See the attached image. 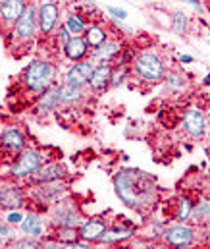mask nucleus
<instances>
[{
  "instance_id": "obj_1",
  "label": "nucleus",
  "mask_w": 210,
  "mask_h": 249,
  "mask_svg": "<svg viewBox=\"0 0 210 249\" xmlns=\"http://www.w3.org/2000/svg\"><path fill=\"white\" fill-rule=\"evenodd\" d=\"M112 186L116 197L128 209L137 213H148L158 201V186L154 176L139 168H120L112 178Z\"/></svg>"
},
{
  "instance_id": "obj_2",
  "label": "nucleus",
  "mask_w": 210,
  "mask_h": 249,
  "mask_svg": "<svg viewBox=\"0 0 210 249\" xmlns=\"http://www.w3.org/2000/svg\"><path fill=\"white\" fill-rule=\"evenodd\" d=\"M56 73H58L56 64H52L47 58H37V60L27 64V68L23 70L21 81H23V85L29 93L39 97L50 85L56 83Z\"/></svg>"
},
{
  "instance_id": "obj_3",
  "label": "nucleus",
  "mask_w": 210,
  "mask_h": 249,
  "mask_svg": "<svg viewBox=\"0 0 210 249\" xmlns=\"http://www.w3.org/2000/svg\"><path fill=\"white\" fill-rule=\"evenodd\" d=\"M166 71H168L166 62L162 60V56L156 51H143L139 54H135V58L131 62V73L148 85L162 83Z\"/></svg>"
},
{
  "instance_id": "obj_4",
  "label": "nucleus",
  "mask_w": 210,
  "mask_h": 249,
  "mask_svg": "<svg viewBox=\"0 0 210 249\" xmlns=\"http://www.w3.org/2000/svg\"><path fill=\"white\" fill-rule=\"evenodd\" d=\"M199 236H201L199 226L176 220L174 224H166L162 242L172 248H191V246L199 244Z\"/></svg>"
},
{
  "instance_id": "obj_5",
  "label": "nucleus",
  "mask_w": 210,
  "mask_h": 249,
  "mask_svg": "<svg viewBox=\"0 0 210 249\" xmlns=\"http://www.w3.org/2000/svg\"><path fill=\"white\" fill-rule=\"evenodd\" d=\"M43 164V155L33 149V147H25L19 155H16V160L10 166L8 178L17 180V182H27Z\"/></svg>"
},
{
  "instance_id": "obj_6",
  "label": "nucleus",
  "mask_w": 210,
  "mask_h": 249,
  "mask_svg": "<svg viewBox=\"0 0 210 249\" xmlns=\"http://www.w3.org/2000/svg\"><path fill=\"white\" fill-rule=\"evenodd\" d=\"M48 211H50L48 222H50L52 230L54 228H79L81 222L85 220L81 211H79V207L73 201H70L68 197L62 199L60 203H56L54 207H50Z\"/></svg>"
},
{
  "instance_id": "obj_7",
  "label": "nucleus",
  "mask_w": 210,
  "mask_h": 249,
  "mask_svg": "<svg viewBox=\"0 0 210 249\" xmlns=\"http://www.w3.org/2000/svg\"><path fill=\"white\" fill-rule=\"evenodd\" d=\"M37 8H39L37 2H29L27 10L23 12V16L12 27V33H14V41L16 43L27 45V43H31L39 35V14H37Z\"/></svg>"
},
{
  "instance_id": "obj_8",
  "label": "nucleus",
  "mask_w": 210,
  "mask_h": 249,
  "mask_svg": "<svg viewBox=\"0 0 210 249\" xmlns=\"http://www.w3.org/2000/svg\"><path fill=\"white\" fill-rule=\"evenodd\" d=\"M37 14H39V35L48 39L52 35H56L58 27H60V2L56 0H43L37 2Z\"/></svg>"
},
{
  "instance_id": "obj_9",
  "label": "nucleus",
  "mask_w": 210,
  "mask_h": 249,
  "mask_svg": "<svg viewBox=\"0 0 210 249\" xmlns=\"http://www.w3.org/2000/svg\"><path fill=\"white\" fill-rule=\"evenodd\" d=\"M33 201L39 203L45 211L54 207L56 203H60L62 199L68 197V186L64 184V180L60 182H48V184H41V186L33 187V193H31Z\"/></svg>"
},
{
  "instance_id": "obj_10",
  "label": "nucleus",
  "mask_w": 210,
  "mask_h": 249,
  "mask_svg": "<svg viewBox=\"0 0 210 249\" xmlns=\"http://www.w3.org/2000/svg\"><path fill=\"white\" fill-rule=\"evenodd\" d=\"M27 205V193L17 184V180H4L0 182V209L2 211H16Z\"/></svg>"
},
{
  "instance_id": "obj_11",
  "label": "nucleus",
  "mask_w": 210,
  "mask_h": 249,
  "mask_svg": "<svg viewBox=\"0 0 210 249\" xmlns=\"http://www.w3.org/2000/svg\"><path fill=\"white\" fill-rule=\"evenodd\" d=\"M19 236H27V238H33V240H45L48 234V228H50V222L45 220L39 213H27L23 216V220L19 222Z\"/></svg>"
},
{
  "instance_id": "obj_12",
  "label": "nucleus",
  "mask_w": 210,
  "mask_h": 249,
  "mask_svg": "<svg viewBox=\"0 0 210 249\" xmlns=\"http://www.w3.org/2000/svg\"><path fill=\"white\" fill-rule=\"evenodd\" d=\"M183 131L191 137V139H205V133H207V116L203 112V108L199 107H189L183 114Z\"/></svg>"
},
{
  "instance_id": "obj_13",
  "label": "nucleus",
  "mask_w": 210,
  "mask_h": 249,
  "mask_svg": "<svg viewBox=\"0 0 210 249\" xmlns=\"http://www.w3.org/2000/svg\"><path fill=\"white\" fill-rule=\"evenodd\" d=\"M68 178V168L60 162H43L39 166V170L27 180V184L31 187L41 186V184H48V182H60Z\"/></svg>"
},
{
  "instance_id": "obj_14",
  "label": "nucleus",
  "mask_w": 210,
  "mask_h": 249,
  "mask_svg": "<svg viewBox=\"0 0 210 249\" xmlns=\"http://www.w3.org/2000/svg\"><path fill=\"white\" fill-rule=\"evenodd\" d=\"M62 107V97H60V83L50 85L45 93L39 95L37 103H35V114L41 118H47L50 114H54L58 108Z\"/></svg>"
},
{
  "instance_id": "obj_15",
  "label": "nucleus",
  "mask_w": 210,
  "mask_h": 249,
  "mask_svg": "<svg viewBox=\"0 0 210 249\" xmlns=\"http://www.w3.org/2000/svg\"><path fill=\"white\" fill-rule=\"evenodd\" d=\"M137 236V228L129 222L124 224H108L106 232L102 234V238L98 240L100 246H120V244H128Z\"/></svg>"
},
{
  "instance_id": "obj_16",
  "label": "nucleus",
  "mask_w": 210,
  "mask_h": 249,
  "mask_svg": "<svg viewBox=\"0 0 210 249\" xmlns=\"http://www.w3.org/2000/svg\"><path fill=\"white\" fill-rule=\"evenodd\" d=\"M27 147V137L17 125H8L0 133V149L8 155H19Z\"/></svg>"
},
{
  "instance_id": "obj_17",
  "label": "nucleus",
  "mask_w": 210,
  "mask_h": 249,
  "mask_svg": "<svg viewBox=\"0 0 210 249\" xmlns=\"http://www.w3.org/2000/svg\"><path fill=\"white\" fill-rule=\"evenodd\" d=\"M122 51H124V43L120 39L108 37L100 47L91 51V58L89 60L95 64H114Z\"/></svg>"
},
{
  "instance_id": "obj_18",
  "label": "nucleus",
  "mask_w": 210,
  "mask_h": 249,
  "mask_svg": "<svg viewBox=\"0 0 210 249\" xmlns=\"http://www.w3.org/2000/svg\"><path fill=\"white\" fill-rule=\"evenodd\" d=\"M29 0H0V23L8 29L16 25V21L27 10Z\"/></svg>"
},
{
  "instance_id": "obj_19",
  "label": "nucleus",
  "mask_w": 210,
  "mask_h": 249,
  "mask_svg": "<svg viewBox=\"0 0 210 249\" xmlns=\"http://www.w3.org/2000/svg\"><path fill=\"white\" fill-rule=\"evenodd\" d=\"M106 228H108V222L104 218H85L81 222V226L77 228L79 240L87 242L89 246L91 244H98V240L102 238V234L106 232Z\"/></svg>"
},
{
  "instance_id": "obj_20",
  "label": "nucleus",
  "mask_w": 210,
  "mask_h": 249,
  "mask_svg": "<svg viewBox=\"0 0 210 249\" xmlns=\"http://www.w3.org/2000/svg\"><path fill=\"white\" fill-rule=\"evenodd\" d=\"M93 70H95V62H91L89 58H87V60L73 62L70 68H68L66 75H64V81H66V83H71V85L87 87V85H89V79H91Z\"/></svg>"
},
{
  "instance_id": "obj_21",
  "label": "nucleus",
  "mask_w": 210,
  "mask_h": 249,
  "mask_svg": "<svg viewBox=\"0 0 210 249\" xmlns=\"http://www.w3.org/2000/svg\"><path fill=\"white\" fill-rule=\"evenodd\" d=\"M110 81H112V64H95V70L91 73L87 87L98 95L110 89Z\"/></svg>"
},
{
  "instance_id": "obj_22",
  "label": "nucleus",
  "mask_w": 210,
  "mask_h": 249,
  "mask_svg": "<svg viewBox=\"0 0 210 249\" xmlns=\"http://www.w3.org/2000/svg\"><path fill=\"white\" fill-rule=\"evenodd\" d=\"M60 97H62V107L73 108V107H79L81 103L87 101V91H85V87L62 81L60 83Z\"/></svg>"
},
{
  "instance_id": "obj_23",
  "label": "nucleus",
  "mask_w": 210,
  "mask_h": 249,
  "mask_svg": "<svg viewBox=\"0 0 210 249\" xmlns=\"http://www.w3.org/2000/svg\"><path fill=\"white\" fill-rule=\"evenodd\" d=\"M64 56L71 60V62H79V60H87L89 53H91V47L87 45L85 37H71V41L64 47Z\"/></svg>"
},
{
  "instance_id": "obj_24",
  "label": "nucleus",
  "mask_w": 210,
  "mask_h": 249,
  "mask_svg": "<svg viewBox=\"0 0 210 249\" xmlns=\"http://www.w3.org/2000/svg\"><path fill=\"white\" fill-rule=\"evenodd\" d=\"M83 37H85L87 45H89V47H91V51H93V49L100 47V45L110 37V31H108L102 23H95V21H91V23L87 25V29H85Z\"/></svg>"
},
{
  "instance_id": "obj_25",
  "label": "nucleus",
  "mask_w": 210,
  "mask_h": 249,
  "mask_svg": "<svg viewBox=\"0 0 210 249\" xmlns=\"http://www.w3.org/2000/svg\"><path fill=\"white\" fill-rule=\"evenodd\" d=\"M189 222H193V224L199 226V228L210 224V201L209 199H203V201H199V203L193 205V213H191V220H189Z\"/></svg>"
},
{
  "instance_id": "obj_26",
  "label": "nucleus",
  "mask_w": 210,
  "mask_h": 249,
  "mask_svg": "<svg viewBox=\"0 0 210 249\" xmlns=\"http://www.w3.org/2000/svg\"><path fill=\"white\" fill-rule=\"evenodd\" d=\"M64 25L68 27V31L71 33V37H81L87 29V19L79 14V12H70L66 18H64Z\"/></svg>"
},
{
  "instance_id": "obj_27",
  "label": "nucleus",
  "mask_w": 210,
  "mask_h": 249,
  "mask_svg": "<svg viewBox=\"0 0 210 249\" xmlns=\"http://www.w3.org/2000/svg\"><path fill=\"white\" fill-rule=\"evenodd\" d=\"M193 201L187 195H181L176 203V211H174V220L178 222H189L191 220V213H193Z\"/></svg>"
},
{
  "instance_id": "obj_28",
  "label": "nucleus",
  "mask_w": 210,
  "mask_h": 249,
  "mask_svg": "<svg viewBox=\"0 0 210 249\" xmlns=\"http://www.w3.org/2000/svg\"><path fill=\"white\" fill-rule=\"evenodd\" d=\"M162 83L166 85L168 91H172V93H179L181 89H185V85H187V77H185L181 71H176V70H174V71H166Z\"/></svg>"
},
{
  "instance_id": "obj_29",
  "label": "nucleus",
  "mask_w": 210,
  "mask_h": 249,
  "mask_svg": "<svg viewBox=\"0 0 210 249\" xmlns=\"http://www.w3.org/2000/svg\"><path fill=\"white\" fill-rule=\"evenodd\" d=\"M189 27H191V18L183 10H176L172 14V31L178 35H185L189 33Z\"/></svg>"
},
{
  "instance_id": "obj_30",
  "label": "nucleus",
  "mask_w": 210,
  "mask_h": 249,
  "mask_svg": "<svg viewBox=\"0 0 210 249\" xmlns=\"http://www.w3.org/2000/svg\"><path fill=\"white\" fill-rule=\"evenodd\" d=\"M50 236H54L64 248H71V246L79 240V232H77V228H54Z\"/></svg>"
},
{
  "instance_id": "obj_31",
  "label": "nucleus",
  "mask_w": 210,
  "mask_h": 249,
  "mask_svg": "<svg viewBox=\"0 0 210 249\" xmlns=\"http://www.w3.org/2000/svg\"><path fill=\"white\" fill-rule=\"evenodd\" d=\"M19 234L16 232V226L10 224L6 218H0V248L2 246H10Z\"/></svg>"
},
{
  "instance_id": "obj_32",
  "label": "nucleus",
  "mask_w": 210,
  "mask_h": 249,
  "mask_svg": "<svg viewBox=\"0 0 210 249\" xmlns=\"http://www.w3.org/2000/svg\"><path fill=\"white\" fill-rule=\"evenodd\" d=\"M131 73V66H118V64H112V81H110V87H120L126 83V79L129 77Z\"/></svg>"
},
{
  "instance_id": "obj_33",
  "label": "nucleus",
  "mask_w": 210,
  "mask_h": 249,
  "mask_svg": "<svg viewBox=\"0 0 210 249\" xmlns=\"http://www.w3.org/2000/svg\"><path fill=\"white\" fill-rule=\"evenodd\" d=\"M12 249H35L41 248V240H33V238H27V236H17L12 244H10Z\"/></svg>"
},
{
  "instance_id": "obj_34",
  "label": "nucleus",
  "mask_w": 210,
  "mask_h": 249,
  "mask_svg": "<svg viewBox=\"0 0 210 249\" xmlns=\"http://www.w3.org/2000/svg\"><path fill=\"white\" fill-rule=\"evenodd\" d=\"M71 41V33L68 31V27L64 23H60L58 31H56V43H58V49L64 51V47Z\"/></svg>"
},
{
  "instance_id": "obj_35",
  "label": "nucleus",
  "mask_w": 210,
  "mask_h": 249,
  "mask_svg": "<svg viewBox=\"0 0 210 249\" xmlns=\"http://www.w3.org/2000/svg\"><path fill=\"white\" fill-rule=\"evenodd\" d=\"M106 14L110 16V19H122V21H126L128 19V10H124V8H118V6H106Z\"/></svg>"
},
{
  "instance_id": "obj_36",
  "label": "nucleus",
  "mask_w": 210,
  "mask_h": 249,
  "mask_svg": "<svg viewBox=\"0 0 210 249\" xmlns=\"http://www.w3.org/2000/svg\"><path fill=\"white\" fill-rule=\"evenodd\" d=\"M112 25H114V29H116V31H120L122 35H128V37L135 35V29H133L131 25H126L122 19H112Z\"/></svg>"
},
{
  "instance_id": "obj_37",
  "label": "nucleus",
  "mask_w": 210,
  "mask_h": 249,
  "mask_svg": "<svg viewBox=\"0 0 210 249\" xmlns=\"http://www.w3.org/2000/svg\"><path fill=\"white\" fill-rule=\"evenodd\" d=\"M6 220L14 226H19V222L23 220V214H21V209H16V211H8L6 213Z\"/></svg>"
},
{
  "instance_id": "obj_38",
  "label": "nucleus",
  "mask_w": 210,
  "mask_h": 249,
  "mask_svg": "<svg viewBox=\"0 0 210 249\" xmlns=\"http://www.w3.org/2000/svg\"><path fill=\"white\" fill-rule=\"evenodd\" d=\"M178 2H185V4H189V6H193L195 10H199V12H203V2H201V0H178Z\"/></svg>"
},
{
  "instance_id": "obj_39",
  "label": "nucleus",
  "mask_w": 210,
  "mask_h": 249,
  "mask_svg": "<svg viewBox=\"0 0 210 249\" xmlns=\"http://www.w3.org/2000/svg\"><path fill=\"white\" fill-rule=\"evenodd\" d=\"M179 62L181 64H193L195 62V58H193L191 54H181V56H179Z\"/></svg>"
},
{
  "instance_id": "obj_40",
  "label": "nucleus",
  "mask_w": 210,
  "mask_h": 249,
  "mask_svg": "<svg viewBox=\"0 0 210 249\" xmlns=\"http://www.w3.org/2000/svg\"><path fill=\"white\" fill-rule=\"evenodd\" d=\"M205 137H209V141H210V122L207 120V133H205Z\"/></svg>"
},
{
  "instance_id": "obj_41",
  "label": "nucleus",
  "mask_w": 210,
  "mask_h": 249,
  "mask_svg": "<svg viewBox=\"0 0 210 249\" xmlns=\"http://www.w3.org/2000/svg\"><path fill=\"white\" fill-rule=\"evenodd\" d=\"M203 83H205V85H210V73H207V75H205V79H203Z\"/></svg>"
},
{
  "instance_id": "obj_42",
  "label": "nucleus",
  "mask_w": 210,
  "mask_h": 249,
  "mask_svg": "<svg viewBox=\"0 0 210 249\" xmlns=\"http://www.w3.org/2000/svg\"><path fill=\"white\" fill-rule=\"evenodd\" d=\"M37 2H43V0H37ZM56 2H58V0H56Z\"/></svg>"
}]
</instances>
